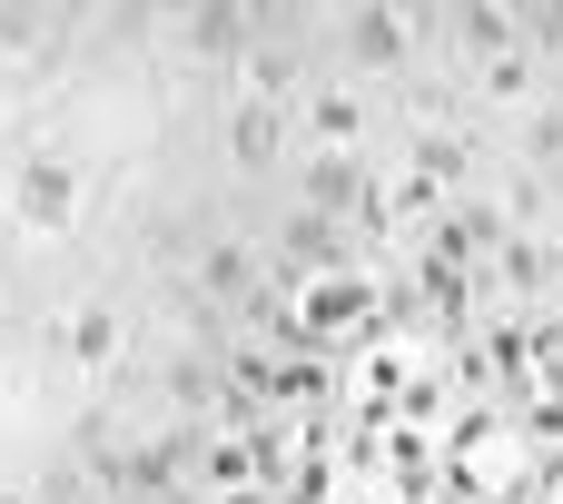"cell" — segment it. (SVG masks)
Here are the masks:
<instances>
[{
	"mask_svg": "<svg viewBox=\"0 0 563 504\" xmlns=\"http://www.w3.org/2000/svg\"><path fill=\"white\" fill-rule=\"evenodd\" d=\"M257 89H297V59L287 50H257Z\"/></svg>",
	"mask_w": 563,
	"mask_h": 504,
	"instance_id": "obj_12",
	"label": "cell"
},
{
	"mask_svg": "<svg viewBox=\"0 0 563 504\" xmlns=\"http://www.w3.org/2000/svg\"><path fill=\"white\" fill-rule=\"evenodd\" d=\"M10 198H20V218H30V228H69V198H79V178H69L59 158H30Z\"/></svg>",
	"mask_w": 563,
	"mask_h": 504,
	"instance_id": "obj_1",
	"label": "cell"
},
{
	"mask_svg": "<svg viewBox=\"0 0 563 504\" xmlns=\"http://www.w3.org/2000/svg\"><path fill=\"white\" fill-rule=\"evenodd\" d=\"M485 89H495V99H525V50H495V59H485Z\"/></svg>",
	"mask_w": 563,
	"mask_h": 504,
	"instance_id": "obj_10",
	"label": "cell"
},
{
	"mask_svg": "<svg viewBox=\"0 0 563 504\" xmlns=\"http://www.w3.org/2000/svg\"><path fill=\"white\" fill-rule=\"evenodd\" d=\"M59 347H69L79 366H109V357H119V317H109V307H79V317L59 327Z\"/></svg>",
	"mask_w": 563,
	"mask_h": 504,
	"instance_id": "obj_5",
	"label": "cell"
},
{
	"mask_svg": "<svg viewBox=\"0 0 563 504\" xmlns=\"http://www.w3.org/2000/svg\"><path fill=\"white\" fill-rule=\"evenodd\" d=\"M198 287H208V297H238V287H247V248H208V258H198Z\"/></svg>",
	"mask_w": 563,
	"mask_h": 504,
	"instance_id": "obj_8",
	"label": "cell"
},
{
	"mask_svg": "<svg viewBox=\"0 0 563 504\" xmlns=\"http://www.w3.org/2000/svg\"><path fill=\"white\" fill-rule=\"evenodd\" d=\"M366 198H376V218H435L445 208V168H406V178H386Z\"/></svg>",
	"mask_w": 563,
	"mask_h": 504,
	"instance_id": "obj_3",
	"label": "cell"
},
{
	"mask_svg": "<svg viewBox=\"0 0 563 504\" xmlns=\"http://www.w3.org/2000/svg\"><path fill=\"white\" fill-rule=\"evenodd\" d=\"M307 129H317V139H327V158H336V149H356V139H366V99H356V89H317V99H307Z\"/></svg>",
	"mask_w": 563,
	"mask_h": 504,
	"instance_id": "obj_2",
	"label": "cell"
},
{
	"mask_svg": "<svg viewBox=\"0 0 563 504\" xmlns=\"http://www.w3.org/2000/svg\"><path fill=\"white\" fill-rule=\"evenodd\" d=\"M346 40H356V59H406V20L396 10H356Z\"/></svg>",
	"mask_w": 563,
	"mask_h": 504,
	"instance_id": "obj_6",
	"label": "cell"
},
{
	"mask_svg": "<svg viewBox=\"0 0 563 504\" xmlns=\"http://www.w3.org/2000/svg\"><path fill=\"white\" fill-rule=\"evenodd\" d=\"M188 40H198V50H228V40H238V20H228V10H208V20H188Z\"/></svg>",
	"mask_w": 563,
	"mask_h": 504,
	"instance_id": "obj_11",
	"label": "cell"
},
{
	"mask_svg": "<svg viewBox=\"0 0 563 504\" xmlns=\"http://www.w3.org/2000/svg\"><path fill=\"white\" fill-rule=\"evenodd\" d=\"M307 317H317V327H356V317H366V287L327 267V277H317V297H307Z\"/></svg>",
	"mask_w": 563,
	"mask_h": 504,
	"instance_id": "obj_7",
	"label": "cell"
},
{
	"mask_svg": "<svg viewBox=\"0 0 563 504\" xmlns=\"http://www.w3.org/2000/svg\"><path fill=\"white\" fill-rule=\"evenodd\" d=\"M0 504H30V495H0Z\"/></svg>",
	"mask_w": 563,
	"mask_h": 504,
	"instance_id": "obj_13",
	"label": "cell"
},
{
	"mask_svg": "<svg viewBox=\"0 0 563 504\" xmlns=\"http://www.w3.org/2000/svg\"><path fill=\"white\" fill-rule=\"evenodd\" d=\"M287 258H297V267H327V258H336L327 218H297V228H287Z\"/></svg>",
	"mask_w": 563,
	"mask_h": 504,
	"instance_id": "obj_9",
	"label": "cell"
},
{
	"mask_svg": "<svg viewBox=\"0 0 563 504\" xmlns=\"http://www.w3.org/2000/svg\"><path fill=\"white\" fill-rule=\"evenodd\" d=\"M277 129H287V119H277V109H267V99H247V109H238V119H228V149H238V158H247V168H267V158H277Z\"/></svg>",
	"mask_w": 563,
	"mask_h": 504,
	"instance_id": "obj_4",
	"label": "cell"
}]
</instances>
